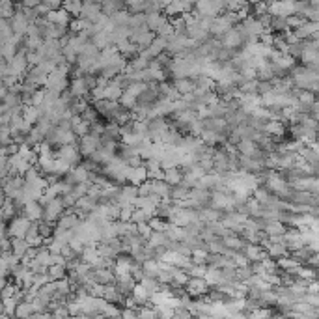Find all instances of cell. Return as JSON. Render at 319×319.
Segmentation results:
<instances>
[{"instance_id": "31", "label": "cell", "mask_w": 319, "mask_h": 319, "mask_svg": "<svg viewBox=\"0 0 319 319\" xmlns=\"http://www.w3.org/2000/svg\"><path fill=\"white\" fill-rule=\"evenodd\" d=\"M82 2L84 0H64L62 8L68 10L71 13V17H80V12H82Z\"/></svg>"}, {"instance_id": "5", "label": "cell", "mask_w": 319, "mask_h": 319, "mask_svg": "<svg viewBox=\"0 0 319 319\" xmlns=\"http://www.w3.org/2000/svg\"><path fill=\"white\" fill-rule=\"evenodd\" d=\"M55 157H60V159L68 161L71 166L79 165V163H82V159H84L82 153H80L79 144H64V146H60L58 149H55Z\"/></svg>"}, {"instance_id": "1", "label": "cell", "mask_w": 319, "mask_h": 319, "mask_svg": "<svg viewBox=\"0 0 319 319\" xmlns=\"http://www.w3.org/2000/svg\"><path fill=\"white\" fill-rule=\"evenodd\" d=\"M301 0H267V12L273 17H291L299 13Z\"/></svg>"}, {"instance_id": "2", "label": "cell", "mask_w": 319, "mask_h": 319, "mask_svg": "<svg viewBox=\"0 0 319 319\" xmlns=\"http://www.w3.org/2000/svg\"><path fill=\"white\" fill-rule=\"evenodd\" d=\"M221 41L224 47L232 50H239L241 47H245L246 43V32L243 30V26L241 25H235L232 30H228L224 36L221 37Z\"/></svg>"}, {"instance_id": "17", "label": "cell", "mask_w": 319, "mask_h": 319, "mask_svg": "<svg viewBox=\"0 0 319 319\" xmlns=\"http://www.w3.org/2000/svg\"><path fill=\"white\" fill-rule=\"evenodd\" d=\"M174 88L179 92V95H189L196 90V80L194 77H179V79H172Z\"/></svg>"}, {"instance_id": "8", "label": "cell", "mask_w": 319, "mask_h": 319, "mask_svg": "<svg viewBox=\"0 0 319 319\" xmlns=\"http://www.w3.org/2000/svg\"><path fill=\"white\" fill-rule=\"evenodd\" d=\"M2 183H4V194H6L8 198H17L19 194H21L23 187H25V176L12 174V176L2 179Z\"/></svg>"}, {"instance_id": "11", "label": "cell", "mask_w": 319, "mask_h": 319, "mask_svg": "<svg viewBox=\"0 0 319 319\" xmlns=\"http://www.w3.org/2000/svg\"><path fill=\"white\" fill-rule=\"evenodd\" d=\"M155 32H151L149 28H142V30H133L131 32V41L138 47L140 50H144V49H147L149 45H151V41L155 39V36H153Z\"/></svg>"}, {"instance_id": "34", "label": "cell", "mask_w": 319, "mask_h": 319, "mask_svg": "<svg viewBox=\"0 0 319 319\" xmlns=\"http://www.w3.org/2000/svg\"><path fill=\"white\" fill-rule=\"evenodd\" d=\"M131 221L135 222V224H146V222L151 221V215H147L144 209L136 207L135 211H133V217H131Z\"/></svg>"}, {"instance_id": "15", "label": "cell", "mask_w": 319, "mask_h": 319, "mask_svg": "<svg viewBox=\"0 0 319 319\" xmlns=\"http://www.w3.org/2000/svg\"><path fill=\"white\" fill-rule=\"evenodd\" d=\"M23 213H25L30 221H43L45 215V205L39 200H30V202L25 203L23 207Z\"/></svg>"}, {"instance_id": "22", "label": "cell", "mask_w": 319, "mask_h": 319, "mask_svg": "<svg viewBox=\"0 0 319 319\" xmlns=\"http://www.w3.org/2000/svg\"><path fill=\"white\" fill-rule=\"evenodd\" d=\"M30 246L32 245L26 241V237H12V252L21 259L26 256V252L30 250Z\"/></svg>"}, {"instance_id": "27", "label": "cell", "mask_w": 319, "mask_h": 319, "mask_svg": "<svg viewBox=\"0 0 319 319\" xmlns=\"http://www.w3.org/2000/svg\"><path fill=\"white\" fill-rule=\"evenodd\" d=\"M36 315V308L30 301H21L15 310V317H34Z\"/></svg>"}, {"instance_id": "9", "label": "cell", "mask_w": 319, "mask_h": 319, "mask_svg": "<svg viewBox=\"0 0 319 319\" xmlns=\"http://www.w3.org/2000/svg\"><path fill=\"white\" fill-rule=\"evenodd\" d=\"M79 147H80V153H82V157L88 159V157H92L99 147H101V136L93 135V133L82 136V138H79Z\"/></svg>"}, {"instance_id": "4", "label": "cell", "mask_w": 319, "mask_h": 319, "mask_svg": "<svg viewBox=\"0 0 319 319\" xmlns=\"http://www.w3.org/2000/svg\"><path fill=\"white\" fill-rule=\"evenodd\" d=\"M68 211L66 207V203L62 200V196L55 198V200H50V202L45 203V215H43V221L50 222V224H56V222L60 221V217L64 215Z\"/></svg>"}, {"instance_id": "26", "label": "cell", "mask_w": 319, "mask_h": 319, "mask_svg": "<svg viewBox=\"0 0 319 319\" xmlns=\"http://www.w3.org/2000/svg\"><path fill=\"white\" fill-rule=\"evenodd\" d=\"M221 217H222V211H219V209H215V207H211V205L200 209V219H202V222H205V224L221 221Z\"/></svg>"}, {"instance_id": "25", "label": "cell", "mask_w": 319, "mask_h": 319, "mask_svg": "<svg viewBox=\"0 0 319 319\" xmlns=\"http://www.w3.org/2000/svg\"><path fill=\"white\" fill-rule=\"evenodd\" d=\"M101 6H103V13H107L109 17H112V15L122 12L123 6H125V0H103Z\"/></svg>"}, {"instance_id": "38", "label": "cell", "mask_w": 319, "mask_h": 319, "mask_svg": "<svg viewBox=\"0 0 319 319\" xmlns=\"http://www.w3.org/2000/svg\"><path fill=\"white\" fill-rule=\"evenodd\" d=\"M269 92H273V80H261L259 79L258 93L259 95H263V93H269Z\"/></svg>"}, {"instance_id": "16", "label": "cell", "mask_w": 319, "mask_h": 319, "mask_svg": "<svg viewBox=\"0 0 319 319\" xmlns=\"http://www.w3.org/2000/svg\"><path fill=\"white\" fill-rule=\"evenodd\" d=\"M47 21L52 23V25H60V26H69L71 25V13L64 8H58V10H50L47 13Z\"/></svg>"}, {"instance_id": "6", "label": "cell", "mask_w": 319, "mask_h": 319, "mask_svg": "<svg viewBox=\"0 0 319 319\" xmlns=\"http://www.w3.org/2000/svg\"><path fill=\"white\" fill-rule=\"evenodd\" d=\"M32 222L28 217L25 215V213H21V215H17L15 219H12V221L8 222V232H10V237H25L26 232L30 230Z\"/></svg>"}, {"instance_id": "36", "label": "cell", "mask_w": 319, "mask_h": 319, "mask_svg": "<svg viewBox=\"0 0 319 319\" xmlns=\"http://www.w3.org/2000/svg\"><path fill=\"white\" fill-rule=\"evenodd\" d=\"M120 103H122L125 109H131V111H133L136 104H138V97L131 95L129 92H123V95L120 97Z\"/></svg>"}, {"instance_id": "33", "label": "cell", "mask_w": 319, "mask_h": 319, "mask_svg": "<svg viewBox=\"0 0 319 319\" xmlns=\"http://www.w3.org/2000/svg\"><path fill=\"white\" fill-rule=\"evenodd\" d=\"M15 12V0H2V19H12Z\"/></svg>"}, {"instance_id": "13", "label": "cell", "mask_w": 319, "mask_h": 319, "mask_svg": "<svg viewBox=\"0 0 319 319\" xmlns=\"http://www.w3.org/2000/svg\"><path fill=\"white\" fill-rule=\"evenodd\" d=\"M170 23V17L166 15L165 12H153V13H147L146 15V25H147V28L151 32H157L163 28V26H166Z\"/></svg>"}, {"instance_id": "7", "label": "cell", "mask_w": 319, "mask_h": 319, "mask_svg": "<svg viewBox=\"0 0 319 319\" xmlns=\"http://www.w3.org/2000/svg\"><path fill=\"white\" fill-rule=\"evenodd\" d=\"M194 10H196L202 17L215 19L224 12V4H222V0H198Z\"/></svg>"}, {"instance_id": "19", "label": "cell", "mask_w": 319, "mask_h": 319, "mask_svg": "<svg viewBox=\"0 0 319 319\" xmlns=\"http://www.w3.org/2000/svg\"><path fill=\"white\" fill-rule=\"evenodd\" d=\"M261 107V95L259 93H243L241 95V109H245L248 114Z\"/></svg>"}, {"instance_id": "20", "label": "cell", "mask_w": 319, "mask_h": 319, "mask_svg": "<svg viewBox=\"0 0 319 319\" xmlns=\"http://www.w3.org/2000/svg\"><path fill=\"white\" fill-rule=\"evenodd\" d=\"M71 123H73L71 129L75 131V135L79 136V138H82V136H86L92 133V122L84 120L82 116H73L71 118Z\"/></svg>"}, {"instance_id": "28", "label": "cell", "mask_w": 319, "mask_h": 319, "mask_svg": "<svg viewBox=\"0 0 319 319\" xmlns=\"http://www.w3.org/2000/svg\"><path fill=\"white\" fill-rule=\"evenodd\" d=\"M23 118H25L26 123L36 125V123L39 122L41 114H39V109H37V107H34V104H25V109H23Z\"/></svg>"}, {"instance_id": "23", "label": "cell", "mask_w": 319, "mask_h": 319, "mask_svg": "<svg viewBox=\"0 0 319 319\" xmlns=\"http://www.w3.org/2000/svg\"><path fill=\"white\" fill-rule=\"evenodd\" d=\"M258 149H259L258 142L250 140V138H243V140H239V144H237V151H239V155H246V157H252Z\"/></svg>"}, {"instance_id": "18", "label": "cell", "mask_w": 319, "mask_h": 319, "mask_svg": "<svg viewBox=\"0 0 319 319\" xmlns=\"http://www.w3.org/2000/svg\"><path fill=\"white\" fill-rule=\"evenodd\" d=\"M146 179H149V172H147V166H129V172H127V181L133 185H142Z\"/></svg>"}, {"instance_id": "32", "label": "cell", "mask_w": 319, "mask_h": 319, "mask_svg": "<svg viewBox=\"0 0 319 319\" xmlns=\"http://www.w3.org/2000/svg\"><path fill=\"white\" fill-rule=\"evenodd\" d=\"M68 265H64V263H55V265H50L49 267V275L52 280H60V278H66L68 276Z\"/></svg>"}, {"instance_id": "3", "label": "cell", "mask_w": 319, "mask_h": 319, "mask_svg": "<svg viewBox=\"0 0 319 319\" xmlns=\"http://www.w3.org/2000/svg\"><path fill=\"white\" fill-rule=\"evenodd\" d=\"M185 289H187V293H189L192 299H200V297L209 295L211 284L205 280V276H190L189 282L185 284Z\"/></svg>"}, {"instance_id": "12", "label": "cell", "mask_w": 319, "mask_h": 319, "mask_svg": "<svg viewBox=\"0 0 319 319\" xmlns=\"http://www.w3.org/2000/svg\"><path fill=\"white\" fill-rule=\"evenodd\" d=\"M23 80L28 82V84H34V86H37V88H45L47 86V80H49V75L45 73V71H41L37 66H34V68H30L28 71H26Z\"/></svg>"}, {"instance_id": "24", "label": "cell", "mask_w": 319, "mask_h": 319, "mask_svg": "<svg viewBox=\"0 0 319 319\" xmlns=\"http://www.w3.org/2000/svg\"><path fill=\"white\" fill-rule=\"evenodd\" d=\"M190 196V187H187L185 183H179V185H174L172 189H170V198L174 200V203L181 202L185 198Z\"/></svg>"}, {"instance_id": "39", "label": "cell", "mask_w": 319, "mask_h": 319, "mask_svg": "<svg viewBox=\"0 0 319 319\" xmlns=\"http://www.w3.org/2000/svg\"><path fill=\"white\" fill-rule=\"evenodd\" d=\"M153 232H155V230H153L151 226H149L147 222H146V224H138V233H140V235H142V237H144L146 241L149 239L151 235H153Z\"/></svg>"}, {"instance_id": "42", "label": "cell", "mask_w": 319, "mask_h": 319, "mask_svg": "<svg viewBox=\"0 0 319 319\" xmlns=\"http://www.w3.org/2000/svg\"><path fill=\"white\" fill-rule=\"evenodd\" d=\"M93 2H99V4H103V0H93Z\"/></svg>"}, {"instance_id": "40", "label": "cell", "mask_w": 319, "mask_h": 319, "mask_svg": "<svg viewBox=\"0 0 319 319\" xmlns=\"http://www.w3.org/2000/svg\"><path fill=\"white\" fill-rule=\"evenodd\" d=\"M138 315V310L133 306H125L122 310V317H136Z\"/></svg>"}, {"instance_id": "30", "label": "cell", "mask_w": 319, "mask_h": 319, "mask_svg": "<svg viewBox=\"0 0 319 319\" xmlns=\"http://www.w3.org/2000/svg\"><path fill=\"white\" fill-rule=\"evenodd\" d=\"M170 243H172V239L168 237L166 232H153V235L147 239V245L151 246H168Z\"/></svg>"}, {"instance_id": "21", "label": "cell", "mask_w": 319, "mask_h": 319, "mask_svg": "<svg viewBox=\"0 0 319 319\" xmlns=\"http://www.w3.org/2000/svg\"><path fill=\"white\" fill-rule=\"evenodd\" d=\"M168 185H179L183 183V168L181 166H170L165 168V178H163Z\"/></svg>"}, {"instance_id": "14", "label": "cell", "mask_w": 319, "mask_h": 319, "mask_svg": "<svg viewBox=\"0 0 319 319\" xmlns=\"http://www.w3.org/2000/svg\"><path fill=\"white\" fill-rule=\"evenodd\" d=\"M92 92L86 82V77H71L69 82V93L73 97H88V93Z\"/></svg>"}, {"instance_id": "29", "label": "cell", "mask_w": 319, "mask_h": 319, "mask_svg": "<svg viewBox=\"0 0 319 319\" xmlns=\"http://www.w3.org/2000/svg\"><path fill=\"white\" fill-rule=\"evenodd\" d=\"M194 80H196V88H200V90L215 92V79H213V77L202 73V75H198V77H194Z\"/></svg>"}, {"instance_id": "41", "label": "cell", "mask_w": 319, "mask_h": 319, "mask_svg": "<svg viewBox=\"0 0 319 319\" xmlns=\"http://www.w3.org/2000/svg\"><path fill=\"white\" fill-rule=\"evenodd\" d=\"M43 0H21L19 2V6H23V8H36V6H39Z\"/></svg>"}, {"instance_id": "10", "label": "cell", "mask_w": 319, "mask_h": 319, "mask_svg": "<svg viewBox=\"0 0 319 319\" xmlns=\"http://www.w3.org/2000/svg\"><path fill=\"white\" fill-rule=\"evenodd\" d=\"M101 15H103V6L99 2H93V0H84L82 2V12H80V17L82 19L97 23Z\"/></svg>"}, {"instance_id": "37", "label": "cell", "mask_w": 319, "mask_h": 319, "mask_svg": "<svg viewBox=\"0 0 319 319\" xmlns=\"http://www.w3.org/2000/svg\"><path fill=\"white\" fill-rule=\"evenodd\" d=\"M147 88V82H131L129 86L125 88V92H129L131 95H135V97H138L144 90Z\"/></svg>"}, {"instance_id": "35", "label": "cell", "mask_w": 319, "mask_h": 319, "mask_svg": "<svg viewBox=\"0 0 319 319\" xmlns=\"http://www.w3.org/2000/svg\"><path fill=\"white\" fill-rule=\"evenodd\" d=\"M153 189H155V179H146L142 185H138V194L140 196H149V194H153Z\"/></svg>"}]
</instances>
